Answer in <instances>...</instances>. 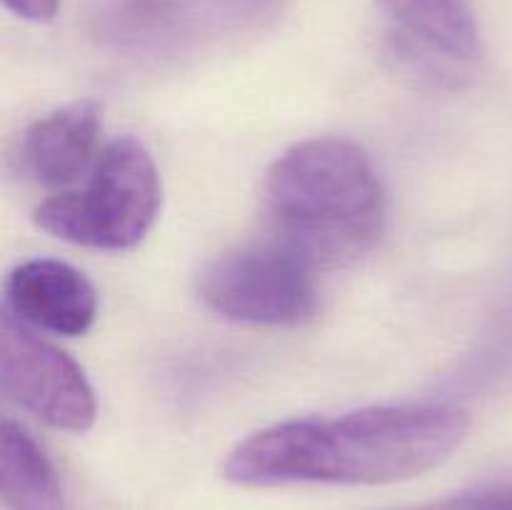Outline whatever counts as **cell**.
<instances>
[{
  "label": "cell",
  "instance_id": "30bf717a",
  "mask_svg": "<svg viewBox=\"0 0 512 510\" xmlns=\"http://www.w3.org/2000/svg\"><path fill=\"white\" fill-rule=\"evenodd\" d=\"M180 23L173 0H113L105 10V28L110 35L130 43H148L165 38Z\"/></svg>",
  "mask_w": 512,
  "mask_h": 510
},
{
  "label": "cell",
  "instance_id": "6da1fadb",
  "mask_svg": "<svg viewBox=\"0 0 512 510\" xmlns=\"http://www.w3.org/2000/svg\"><path fill=\"white\" fill-rule=\"evenodd\" d=\"M468 433L470 415L438 403L285 420L245 438L225 460L223 475L245 488L398 483L438 468Z\"/></svg>",
  "mask_w": 512,
  "mask_h": 510
},
{
  "label": "cell",
  "instance_id": "8992f818",
  "mask_svg": "<svg viewBox=\"0 0 512 510\" xmlns=\"http://www.w3.org/2000/svg\"><path fill=\"white\" fill-rule=\"evenodd\" d=\"M5 303L28 328L75 338L85 335L98 315L93 283L73 265L50 258L25 260L5 280Z\"/></svg>",
  "mask_w": 512,
  "mask_h": 510
},
{
  "label": "cell",
  "instance_id": "7c38bea8",
  "mask_svg": "<svg viewBox=\"0 0 512 510\" xmlns=\"http://www.w3.org/2000/svg\"><path fill=\"white\" fill-rule=\"evenodd\" d=\"M3 5L18 18L30 20V23H45L58 13L60 0H3Z\"/></svg>",
  "mask_w": 512,
  "mask_h": 510
},
{
  "label": "cell",
  "instance_id": "5b68a950",
  "mask_svg": "<svg viewBox=\"0 0 512 510\" xmlns=\"http://www.w3.org/2000/svg\"><path fill=\"white\" fill-rule=\"evenodd\" d=\"M0 383L15 405L50 428L85 433L95 423L98 408L83 368L8 310L0 320Z\"/></svg>",
  "mask_w": 512,
  "mask_h": 510
},
{
  "label": "cell",
  "instance_id": "9c48e42d",
  "mask_svg": "<svg viewBox=\"0 0 512 510\" xmlns=\"http://www.w3.org/2000/svg\"><path fill=\"white\" fill-rule=\"evenodd\" d=\"M0 495L5 510H68L60 478L45 450L15 420H3Z\"/></svg>",
  "mask_w": 512,
  "mask_h": 510
},
{
  "label": "cell",
  "instance_id": "52a82bcc",
  "mask_svg": "<svg viewBox=\"0 0 512 510\" xmlns=\"http://www.w3.org/2000/svg\"><path fill=\"white\" fill-rule=\"evenodd\" d=\"M95 100H73L35 120L20 138V165L33 183L63 190L93 170L100 138Z\"/></svg>",
  "mask_w": 512,
  "mask_h": 510
},
{
  "label": "cell",
  "instance_id": "277c9868",
  "mask_svg": "<svg viewBox=\"0 0 512 510\" xmlns=\"http://www.w3.org/2000/svg\"><path fill=\"white\" fill-rule=\"evenodd\" d=\"M315 268L285 240L240 245L210 260L198 275V298L233 323L298 328L318 318Z\"/></svg>",
  "mask_w": 512,
  "mask_h": 510
},
{
  "label": "cell",
  "instance_id": "7a4b0ae2",
  "mask_svg": "<svg viewBox=\"0 0 512 510\" xmlns=\"http://www.w3.org/2000/svg\"><path fill=\"white\" fill-rule=\"evenodd\" d=\"M278 238L315 265H343L380 243L388 200L373 160L345 138H310L285 150L265 178Z\"/></svg>",
  "mask_w": 512,
  "mask_h": 510
},
{
  "label": "cell",
  "instance_id": "ba28073f",
  "mask_svg": "<svg viewBox=\"0 0 512 510\" xmlns=\"http://www.w3.org/2000/svg\"><path fill=\"white\" fill-rule=\"evenodd\" d=\"M393 20L405 45L445 63L480 58V30L470 0H375Z\"/></svg>",
  "mask_w": 512,
  "mask_h": 510
},
{
  "label": "cell",
  "instance_id": "3957f363",
  "mask_svg": "<svg viewBox=\"0 0 512 510\" xmlns=\"http://www.w3.org/2000/svg\"><path fill=\"white\" fill-rule=\"evenodd\" d=\"M160 210V178L150 150L133 135L105 145L80 190L35 205L33 223L53 238L95 250H130Z\"/></svg>",
  "mask_w": 512,
  "mask_h": 510
},
{
  "label": "cell",
  "instance_id": "8fae6325",
  "mask_svg": "<svg viewBox=\"0 0 512 510\" xmlns=\"http://www.w3.org/2000/svg\"><path fill=\"white\" fill-rule=\"evenodd\" d=\"M393 510H512V485L470 490V493L448 495V498L430 500V503Z\"/></svg>",
  "mask_w": 512,
  "mask_h": 510
}]
</instances>
